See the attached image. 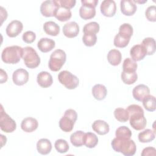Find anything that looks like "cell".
<instances>
[{
    "mask_svg": "<svg viewBox=\"0 0 156 156\" xmlns=\"http://www.w3.org/2000/svg\"><path fill=\"white\" fill-rule=\"evenodd\" d=\"M126 110L129 115L130 125L136 130H141L146 126L147 121L144 116V110L143 108L136 104L129 105Z\"/></svg>",
    "mask_w": 156,
    "mask_h": 156,
    "instance_id": "6da1fadb",
    "label": "cell"
},
{
    "mask_svg": "<svg viewBox=\"0 0 156 156\" xmlns=\"http://www.w3.org/2000/svg\"><path fill=\"white\" fill-rule=\"evenodd\" d=\"M113 149L126 156L133 155L136 151V146L133 140L130 139H119L115 138L111 142Z\"/></svg>",
    "mask_w": 156,
    "mask_h": 156,
    "instance_id": "7a4b0ae2",
    "label": "cell"
},
{
    "mask_svg": "<svg viewBox=\"0 0 156 156\" xmlns=\"http://www.w3.org/2000/svg\"><path fill=\"white\" fill-rule=\"evenodd\" d=\"M23 48L17 45L5 48L1 54V59L3 62L7 64H16L23 57Z\"/></svg>",
    "mask_w": 156,
    "mask_h": 156,
    "instance_id": "3957f363",
    "label": "cell"
},
{
    "mask_svg": "<svg viewBox=\"0 0 156 156\" xmlns=\"http://www.w3.org/2000/svg\"><path fill=\"white\" fill-rule=\"evenodd\" d=\"M66 60V55L65 52L62 49H56L50 55V59L48 62L49 68L52 71H58L65 64Z\"/></svg>",
    "mask_w": 156,
    "mask_h": 156,
    "instance_id": "277c9868",
    "label": "cell"
},
{
    "mask_svg": "<svg viewBox=\"0 0 156 156\" xmlns=\"http://www.w3.org/2000/svg\"><path fill=\"white\" fill-rule=\"evenodd\" d=\"M23 58L25 65L30 69L36 68L40 63L39 55L31 46H26L23 48Z\"/></svg>",
    "mask_w": 156,
    "mask_h": 156,
    "instance_id": "5b68a950",
    "label": "cell"
},
{
    "mask_svg": "<svg viewBox=\"0 0 156 156\" xmlns=\"http://www.w3.org/2000/svg\"><path fill=\"white\" fill-rule=\"evenodd\" d=\"M82 6L79 9V15L85 20L94 18L96 15V7L98 0H81Z\"/></svg>",
    "mask_w": 156,
    "mask_h": 156,
    "instance_id": "8992f818",
    "label": "cell"
},
{
    "mask_svg": "<svg viewBox=\"0 0 156 156\" xmlns=\"http://www.w3.org/2000/svg\"><path fill=\"white\" fill-rule=\"evenodd\" d=\"M58 80L61 84L69 90L75 89L79 83L77 77L66 70L62 71L58 73Z\"/></svg>",
    "mask_w": 156,
    "mask_h": 156,
    "instance_id": "52a82bcc",
    "label": "cell"
},
{
    "mask_svg": "<svg viewBox=\"0 0 156 156\" xmlns=\"http://www.w3.org/2000/svg\"><path fill=\"white\" fill-rule=\"evenodd\" d=\"M0 128L5 133H12L16 129V122L5 113L2 105L1 106Z\"/></svg>",
    "mask_w": 156,
    "mask_h": 156,
    "instance_id": "ba28073f",
    "label": "cell"
},
{
    "mask_svg": "<svg viewBox=\"0 0 156 156\" xmlns=\"http://www.w3.org/2000/svg\"><path fill=\"white\" fill-rule=\"evenodd\" d=\"M58 7L57 0L44 1L40 6V12L43 16L46 17L54 16Z\"/></svg>",
    "mask_w": 156,
    "mask_h": 156,
    "instance_id": "9c48e42d",
    "label": "cell"
},
{
    "mask_svg": "<svg viewBox=\"0 0 156 156\" xmlns=\"http://www.w3.org/2000/svg\"><path fill=\"white\" fill-rule=\"evenodd\" d=\"M100 10L102 14L107 17L113 16L116 12V5L113 0H104L101 2Z\"/></svg>",
    "mask_w": 156,
    "mask_h": 156,
    "instance_id": "30bf717a",
    "label": "cell"
},
{
    "mask_svg": "<svg viewBox=\"0 0 156 156\" xmlns=\"http://www.w3.org/2000/svg\"><path fill=\"white\" fill-rule=\"evenodd\" d=\"M29 80V73L23 68L16 69L12 74L13 82L18 86L24 85Z\"/></svg>",
    "mask_w": 156,
    "mask_h": 156,
    "instance_id": "8fae6325",
    "label": "cell"
},
{
    "mask_svg": "<svg viewBox=\"0 0 156 156\" xmlns=\"http://www.w3.org/2000/svg\"><path fill=\"white\" fill-rule=\"evenodd\" d=\"M23 23L18 20L11 21L5 29L6 34L10 38H14L18 36L23 30Z\"/></svg>",
    "mask_w": 156,
    "mask_h": 156,
    "instance_id": "7c38bea8",
    "label": "cell"
},
{
    "mask_svg": "<svg viewBox=\"0 0 156 156\" xmlns=\"http://www.w3.org/2000/svg\"><path fill=\"white\" fill-rule=\"evenodd\" d=\"M79 32V26L75 21L66 23L63 27V33L67 38H72L77 36Z\"/></svg>",
    "mask_w": 156,
    "mask_h": 156,
    "instance_id": "4fadbf2b",
    "label": "cell"
},
{
    "mask_svg": "<svg viewBox=\"0 0 156 156\" xmlns=\"http://www.w3.org/2000/svg\"><path fill=\"white\" fill-rule=\"evenodd\" d=\"M120 9L123 15L132 16L136 12L137 6L133 1L122 0L120 2Z\"/></svg>",
    "mask_w": 156,
    "mask_h": 156,
    "instance_id": "5bb4252c",
    "label": "cell"
},
{
    "mask_svg": "<svg viewBox=\"0 0 156 156\" xmlns=\"http://www.w3.org/2000/svg\"><path fill=\"white\" fill-rule=\"evenodd\" d=\"M149 93V88L144 84H139L135 87L132 90L133 97L138 101H142L143 98Z\"/></svg>",
    "mask_w": 156,
    "mask_h": 156,
    "instance_id": "9a60e30c",
    "label": "cell"
},
{
    "mask_svg": "<svg viewBox=\"0 0 156 156\" xmlns=\"http://www.w3.org/2000/svg\"><path fill=\"white\" fill-rule=\"evenodd\" d=\"M38 84L42 88H48L52 85L53 79L51 74L47 71H41L37 77Z\"/></svg>",
    "mask_w": 156,
    "mask_h": 156,
    "instance_id": "2e32d148",
    "label": "cell"
},
{
    "mask_svg": "<svg viewBox=\"0 0 156 156\" xmlns=\"http://www.w3.org/2000/svg\"><path fill=\"white\" fill-rule=\"evenodd\" d=\"M38 126L37 120L32 117H27L23 119L21 124V129L27 133H30L35 131Z\"/></svg>",
    "mask_w": 156,
    "mask_h": 156,
    "instance_id": "e0dca14e",
    "label": "cell"
},
{
    "mask_svg": "<svg viewBox=\"0 0 156 156\" xmlns=\"http://www.w3.org/2000/svg\"><path fill=\"white\" fill-rule=\"evenodd\" d=\"M131 58L134 61H140L146 55V52L141 44H135L130 50Z\"/></svg>",
    "mask_w": 156,
    "mask_h": 156,
    "instance_id": "ac0fdd59",
    "label": "cell"
},
{
    "mask_svg": "<svg viewBox=\"0 0 156 156\" xmlns=\"http://www.w3.org/2000/svg\"><path fill=\"white\" fill-rule=\"evenodd\" d=\"M93 130L98 135H104L108 133L110 127L107 122L103 120L98 119L93 122L92 124Z\"/></svg>",
    "mask_w": 156,
    "mask_h": 156,
    "instance_id": "d6986e66",
    "label": "cell"
},
{
    "mask_svg": "<svg viewBox=\"0 0 156 156\" xmlns=\"http://www.w3.org/2000/svg\"><path fill=\"white\" fill-rule=\"evenodd\" d=\"M55 46V41L48 38H41L37 43V47L40 51L46 53L52 50Z\"/></svg>",
    "mask_w": 156,
    "mask_h": 156,
    "instance_id": "ffe728a7",
    "label": "cell"
},
{
    "mask_svg": "<svg viewBox=\"0 0 156 156\" xmlns=\"http://www.w3.org/2000/svg\"><path fill=\"white\" fill-rule=\"evenodd\" d=\"M76 121L74 119L64 114L59 121V127L62 131L65 132H69L73 129Z\"/></svg>",
    "mask_w": 156,
    "mask_h": 156,
    "instance_id": "44dd1931",
    "label": "cell"
},
{
    "mask_svg": "<svg viewBox=\"0 0 156 156\" xmlns=\"http://www.w3.org/2000/svg\"><path fill=\"white\" fill-rule=\"evenodd\" d=\"M37 149L38 153L41 155L49 154L52 149V144L50 140L46 138H41L37 143Z\"/></svg>",
    "mask_w": 156,
    "mask_h": 156,
    "instance_id": "7402d4cb",
    "label": "cell"
},
{
    "mask_svg": "<svg viewBox=\"0 0 156 156\" xmlns=\"http://www.w3.org/2000/svg\"><path fill=\"white\" fill-rule=\"evenodd\" d=\"M93 97L98 101H101L105 99L107 94L106 87L102 84H96L93 86L91 90Z\"/></svg>",
    "mask_w": 156,
    "mask_h": 156,
    "instance_id": "603a6c76",
    "label": "cell"
},
{
    "mask_svg": "<svg viewBox=\"0 0 156 156\" xmlns=\"http://www.w3.org/2000/svg\"><path fill=\"white\" fill-rule=\"evenodd\" d=\"M43 30L49 35L57 36L60 32V27L56 23L49 21L43 24Z\"/></svg>",
    "mask_w": 156,
    "mask_h": 156,
    "instance_id": "cb8c5ba5",
    "label": "cell"
},
{
    "mask_svg": "<svg viewBox=\"0 0 156 156\" xmlns=\"http://www.w3.org/2000/svg\"><path fill=\"white\" fill-rule=\"evenodd\" d=\"M122 59V54L118 49H112L107 54V60L113 66L118 65Z\"/></svg>",
    "mask_w": 156,
    "mask_h": 156,
    "instance_id": "d4e9b609",
    "label": "cell"
},
{
    "mask_svg": "<svg viewBox=\"0 0 156 156\" xmlns=\"http://www.w3.org/2000/svg\"><path fill=\"white\" fill-rule=\"evenodd\" d=\"M144 48L146 55H151L155 52V41L154 38L146 37L143 39L141 44Z\"/></svg>",
    "mask_w": 156,
    "mask_h": 156,
    "instance_id": "484cf974",
    "label": "cell"
},
{
    "mask_svg": "<svg viewBox=\"0 0 156 156\" xmlns=\"http://www.w3.org/2000/svg\"><path fill=\"white\" fill-rule=\"evenodd\" d=\"M85 132L82 130H77L72 133L70 136V141L71 144L75 147H80L84 145Z\"/></svg>",
    "mask_w": 156,
    "mask_h": 156,
    "instance_id": "4316f807",
    "label": "cell"
},
{
    "mask_svg": "<svg viewBox=\"0 0 156 156\" xmlns=\"http://www.w3.org/2000/svg\"><path fill=\"white\" fill-rule=\"evenodd\" d=\"M72 16V13L70 10V9H65L63 7H62L59 5L54 17L57 19L58 21L64 22L68 20L71 18Z\"/></svg>",
    "mask_w": 156,
    "mask_h": 156,
    "instance_id": "83f0119b",
    "label": "cell"
},
{
    "mask_svg": "<svg viewBox=\"0 0 156 156\" xmlns=\"http://www.w3.org/2000/svg\"><path fill=\"white\" fill-rule=\"evenodd\" d=\"M83 143L87 147L94 148L98 143V138L94 133H85Z\"/></svg>",
    "mask_w": 156,
    "mask_h": 156,
    "instance_id": "f1b7e54d",
    "label": "cell"
},
{
    "mask_svg": "<svg viewBox=\"0 0 156 156\" xmlns=\"http://www.w3.org/2000/svg\"><path fill=\"white\" fill-rule=\"evenodd\" d=\"M155 137V133L151 129H146L139 133L138 138L141 143H149L153 141Z\"/></svg>",
    "mask_w": 156,
    "mask_h": 156,
    "instance_id": "f546056e",
    "label": "cell"
},
{
    "mask_svg": "<svg viewBox=\"0 0 156 156\" xmlns=\"http://www.w3.org/2000/svg\"><path fill=\"white\" fill-rule=\"evenodd\" d=\"M143 105L144 108L149 112H154L155 110V98L151 94L147 95L142 100Z\"/></svg>",
    "mask_w": 156,
    "mask_h": 156,
    "instance_id": "4dcf8cb0",
    "label": "cell"
},
{
    "mask_svg": "<svg viewBox=\"0 0 156 156\" xmlns=\"http://www.w3.org/2000/svg\"><path fill=\"white\" fill-rule=\"evenodd\" d=\"M132 133L130 129L126 126H120L115 131L116 138L119 139H130Z\"/></svg>",
    "mask_w": 156,
    "mask_h": 156,
    "instance_id": "1f68e13d",
    "label": "cell"
},
{
    "mask_svg": "<svg viewBox=\"0 0 156 156\" xmlns=\"http://www.w3.org/2000/svg\"><path fill=\"white\" fill-rule=\"evenodd\" d=\"M138 65L135 61L132 60L131 58H126L122 64V71L127 73H133L136 72Z\"/></svg>",
    "mask_w": 156,
    "mask_h": 156,
    "instance_id": "d6a6232c",
    "label": "cell"
},
{
    "mask_svg": "<svg viewBox=\"0 0 156 156\" xmlns=\"http://www.w3.org/2000/svg\"><path fill=\"white\" fill-rule=\"evenodd\" d=\"M115 119L121 122H125L129 120V115L127 110L123 108H117L114 111Z\"/></svg>",
    "mask_w": 156,
    "mask_h": 156,
    "instance_id": "836d02e7",
    "label": "cell"
},
{
    "mask_svg": "<svg viewBox=\"0 0 156 156\" xmlns=\"http://www.w3.org/2000/svg\"><path fill=\"white\" fill-rule=\"evenodd\" d=\"M122 82L127 85H132L138 79V75L136 72L127 73L122 71L121 74Z\"/></svg>",
    "mask_w": 156,
    "mask_h": 156,
    "instance_id": "e575fe53",
    "label": "cell"
},
{
    "mask_svg": "<svg viewBox=\"0 0 156 156\" xmlns=\"http://www.w3.org/2000/svg\"><path fill=\"white\" fill-rule=\"evenodd\" d=\"M133 27L129 23H124L121 24L119 28L118 34L127 38H130L133 34Z\"/></svg>",
    "mask_w": 156,
    "mask_h": 156,
    "instance_id": "d590c367",
    "label": "cell"
},
{
    "mask_svg": "<svg viewBox=\"0 0 156 156\" xmlns=\"http://www.w3.org/2000/svg\"><path fill=\"white\" fill-rule=\"evenodd\" d=\"M54 147L56 151L61 154L67 152L69 148L68 142L63 139L57 140L54 143Z\"/></svg>",
    "mask_w": 156,
    "mask_h": 156,
    "instance_id": "8d00e7d4",
    "label": "cell"
},
{
    "mask_svg": "<svg viewBox=\"0 0 156 156\" xmlns=\"http://www.w3.org/2000/svg\"><path fill=\"white\" fill-rule=\"evenodd\" d=\"M130 38H127L124 37H122V35H121L118 33L114 38L113 44L117 48H125L128 45L130 41Z\"/></svg>",
    "mask_w": 156,
    "mask_h": 156,
    "instance_id": "74e56055",
    "label": "cell"
},
{
    "mask_svg": "<svg viewBox=\"0 0 156 156\" xmlns=\"http://www.w3.org/2000/svg\"><path fill=\"white\" fill-rule=\"evenodd\" d=\"M99 25L97 22L93 21L86 24L83 28V32L84 34L89 33L96 34L99 31Z\"/></svg>",
    "mask_w": 156,
    "mask_h": 156,
    "instance_id": "f35d334b",
    "label": "cell"
},
{
    "mask_svg": "<svg viewBox=\"0 0 156 156\" xmlns=\"http://www.w3.org/2000/svg\"><path fill=\"white\" fill-rule=\"evenodd\" d=\"M82 41L83 44L88 47L93 46L96 44L97 41L96 35L93 34L85 33L83 35Z\"/></svg>",
    "mask_w": 156,
    "mask_h": 156,
    "instance_id": "ab89813d",
    "label": "cell"
},
{
    "mask_svg": "<svg viewBox=\"0 0 156 156\" xmlns=\"http://www.w3.org/2000/svg\"><path fill=\"white\" fill-rule=\"evenodd\" d=\"M145 16L147 20L151 22L156 21V7L155 5H151L147 8L145 11Z\"/></svg>",
    "mask_w": 156,
    "mask_h": 156,
    "instance_id": "60d3db41",
    "label": "cell"
},
{
    "mask_svg": "<svg viewBox=\"0 0 156 156\" xmlns=\"http://www.w3.org/2000/svg\"><path fill=\"white\" fill-rule=\"evenodd\" d=\"M23 40L26 43H32L36 39V34L30 30L26 31L22 36Z\"/></svg>",
    "mask_w": 156,
    "mask_h": 156,
    "instance_id": "b9f144b4",
    "label": "cell"
},
{
    "mask_svg": "<svg viewBox=\"0 0 156 156\" xmlns=\"http://www.w3.org/2000/svg\"><path fill=\"white\" fill-rule=\"evenodd\" d=\"M57 1L60 7L68 9L74 7L76 3L75 0H57Z\"/></svg>",
    "mask_w": 156,
    "mask_h": 156,
    "instance_id": "7bdbcfd3",
    "label": "cell"
},
{
    "mask_svg": "<svg viewBox=\"0 0 156 156\" xmlns=\"http://www.w3.org/2000/svg\"><path fill=\"white\" fill-rule=\"evenodd\" d=\"M141 155V156H148V155L155 156L156 155V149L154 147H145L143 149Z\"/></svg>",
    "mask_w": 156,
    "mask_h": 156,
    "instance_id": "ee69618b",
    "label": "cell"
},
{
    "mask_svg": "<svg viewBox=\"0 0 156 156\" xmlns=\"http://www.w3.org/2000/svg\"><path fill=\"white\" fill-rule=\"evenodd\" d=\"M1 83H4L8 79V76L5 71H4L2 69H1Z\"/></svg>",
    "mask_w": 156,
    "mask_h": 156,
    "instance_id": "f6af8a7d",
    "label": "cell"
},
{
    "mask_svg": "<svg viewBox=\"0 0 156 156\" xmlns=\"http://www.w3.org/2000/svg\"><path fill=\"white\" fill-rule=\"evenodd\" d=\"M1 147H2L4 146V145H5L6 144V142H7V138L5 137V136L3 135H1Z\"/></svg>",
    "mask_w": 156,
    "mask_h": 156,
    "instance_id": "bcb514c9",
    "label": "cell"
},
{
    "mask_svg": "<svg viewBox=\"0 0 156 156\" xmlns=\"http://www.w3.org/2000/svg\"><path fill=\"white\" fill-rule=\"evenodd\" d=\"M133 1L135 3L136 2V3H141V4H142V3H144V2H147V0H146V1H143V2H142V1Z\"/></svg>",
    "mask_w": 156,
    "mask_h": 156,
    "instance_id": "7dc6e473",
    "label": "cell"
}]
</instances>
